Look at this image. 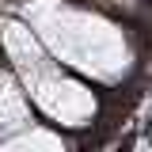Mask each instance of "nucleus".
Segmentation results:
<instances>
[{"instance_id": "obj_1", "label": "nucleus", "mask_w": 152, "mask_h": 152, "mask_svg": "<svg viewBox=\"0 0 152 152\" xmlns=\"http://www.w3.org/2000/svg\"><path fill=\"white\" fill-rule=\"evenodd\" d=\"M19 19L38 34V42L50 50L57 65L88 72L99 84L122 80L126 72L122 31L88 8H76V0H34L19 8Z\"/></svg>"}, {"instance_id": "obj_2", "label": "nucleus", "mask_w": 152, "mask_h": 152, "mask_svg": "<svg viewBox=\"0 0 152 152\" xmlns=\"http://www.w3.org/2000/svg\"><path fill=\"white\" fill-rule=\"evenodd\" d=\"M15 80L23 84L31 107L46 122H53L57 129H84L99 114V99H95L91 84H84L80 76L61 69L53 57H42L38 65H31L27 72H19Z\"/></svg>"}, {"instance_id": "obj_3", "label": "nucleus", "mask_w": 152, "mask_h": 152, "mask_svg": "<svg viewBox=\"0 0 152 152\" xmlns=\"http://www.w3.org/2000/svg\"><path fill=\"white\" fill-rule=\"evenodd\" d=\"M27 126H34V107L23 91V84L15 80V72L8 65H0V141L15 137Z\"/></svg>"}, {"instance_id": "obj_4", "label": "nucleus", "mask_w": 152, "mask_h": 152, "mask_svg": "<svg viewBox=\"0 0 152 152\" xmlns=\"http://www.w3.org/2000/svg\"><path fill=\"white\" fill-rule=\"evenodd\" d=\"M0 152H69L65 145V137L53 133L50 126H27V129H19L15 137H8V141H0Z\"/></svg>"}]
</instances>
